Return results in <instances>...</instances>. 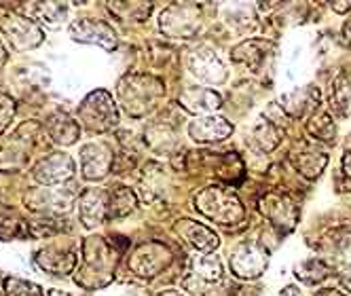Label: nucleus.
<instances>
[{"label":"nucleus","mask_w":351,"mask_h":296,"mask_svg":"<svg viewBox=\"0 0 351 296\" xmlns=\"http://www.w3.org/2000/svg\"><path fill=\"white\" fill-rule=\"evenodd\" d=\"M182 102L189 110H212L220 106V97L208 89H191L182 95Z\"/></svg>","instance_id":"nucleus-17"},{"label":"nucleus","mask_w":351,"mask_h":296,"mask_svg":"<svg viewBox=\"0 0 351 296\" xmlns=\"http://www.w3.org/2000/svg\"><path fill=\"white\" fill-rule=\"evenodd\" d=\"M167 262H169V252L165 248H161L159 243H150L136 252L132 267L140 275H155L157 271L161 267H165Z\"/></svg>","instance_id":"nucleus-10"},{"label":"nucleus","mask_w":351,"mask_h":296,"mask_svg":"<svg viewBox=\"0 0 351 296\" xmlns=\"http://www.w3.org/2000/svg\"><path fill=\"white\" fill-rule=\"evenodd\" d=\"M0 32L7 36L11 47L17 49V51H26V49L40 45L43 40L40 28H36L30 19L19 17V15H9L0 21Z\"/></svg>","instance_id":"nucleus-4"},{"label":"nucleus","mask_w":351,"mask_h":296,"mask_svg":"<svg viewBox=\"0 0 351 296\" xmlns=\"http://www.w3.org/2000/svg\"><path fill=\"white\" fill-rule=\"evenodd\" d=\"M195 204H197L199 210L206 212L210 218L220 220L222 225H231V222L241 218V208H239L237 199H235L233 195L220 190L218 186L204 190L195 199Z\"/></svg>","instance_id":"nucleus-3"},{"label":"nucleus","mask_w":351,"mask_h":296,"mask_svg":"<svg viewBox=\"0 0 351 296\" xmlns=\"http://www.w3.org/2000/svg\"><path fill=\"white\" fill-rule=\"evenodd\" d=\"M36 262L43 271H49V273H56V275H64L74 267V250L51 243L36 252Z\"/></svg>","instance_id":"nucleus-9"},{"label":"nucleus","mask_w":351,"mask_h":296,"mask_svg":"<svg viewBox=\"0 0 351 296\" xmlns=\"http://www.w3.org/2000/svg\"><path fill=\"white\" fill-rule=\"evenodd\" d=\"M233 132V125H229L224 119L218 116H208L199 119L191 125V136L197 142H210V140H222Z\"/></svg>","instance_id":"nucleus-11"},{"label":"nucleus","mask_w":351,"mask_h":296,"mask_svg":"<svg viewBox=\"0 0 351 296\" xmlns=\"http://www.w3.org/2000/svg\"><path fill=\"white\" fill-rule=\"evenodd\" d=\"M81 165H83V176L87 180H99L108 174L112 167V155L99 144H89L81 153Z\"/></svg>","instance_id":"nucleus-8"},{"label":"nucleus","mask_w":351,"mask_h":296,"mask_svg":"<svg viewBox=\"0 0 351 296\" xmlns=\"http://www.w3.org/2000/svg\"><path fill=\"white\" fill-rule=\"evenodd\" d=\"M191 280H195V282L189 288H199L202 284L218 282L220 280V262H218V258L210 256V258H195V260H191L189 275H186L184 284H189Z\"/></svg>","instance_id":"nucleus-12"},{"label":"nucleus","mask_w":351,"mask_h":296,"mask_svg":"<svg viewBox=\"0 0 351 296\" xmlns=\"http://www.w3.org/2000/svg\"><path fill=\"white\" fill-rule=\"evenodd\" d=\"M21 231V222L13 218L11 214L0 212V241H11L19 235Z\"/></svg>","instance_id":"nucleus-21"},{"label":"nucleus","mask_w":351,"mask_h":296,"mask_svg":"<svg viewBox=\"0 0 351 296\" xmlns=\"http://www.w3.org/2000/svg\"><path fill=\"white\" fill-rule=\"evenodd\" d=\"M5 294L7 296H43V290L32 282L7 278L5 280Z\"/></svg>","instance_id":"nucleus-20"},{"label":"nucleus","mask_w":351,"mask_h":296,"mask_svg":"<svg viewBox=\"0 0 351 296\" xmlns=\"http://www.w3.org/2000/svg\"><path fill=\"white\" fill-rule=\"evenodd\" d=\"M47 296H68L66 292H58V290H51V292H49Z\"/></svg>","instance_id":"nucleus-26"},{"label":"nucleus","mask_w":351,"mask_h":296,"mask_svg":"<svg viewBox=\"0 0 351 296\" xmlns=\"http://www.w3.org/2000/svg\"><path fill=\"white\" fill-rule=\"evenodd\" d=\"M23 11L36 17L38 21H45L47 26H58V23L66 17L68 7L58 5V3H45V5L40 3V5H32V7H23Z\"/></svg>","instance_id":"nucleus-16"},{"label":"nucleus","mask_w":351,"mask_h":296,"mask_svg":"<svg viewBox=\"0 0 351 296\" xmlns=\"http://www.w3.org/2000/svg\"><path fill=\"white\" fill-rule=\"evenodd\" d=\"M178 229L199 250H214V248H218V237L212 231H208L206 227H202V225H193L191 220H182V225Z\"/></svg>","instance_id":"nucleus-15"},{"label":"nucleus","mask_w":351,"mask_h":296,"mask_svg":"<svg viewBox=\"0 0 351 296\" xmlns=\"http://www.w3.org/2000/svg\"><path fill=\"white\" fill-rule=\"evenodd\" d=\"M273 210L282 212L286 225H292L294 218H296V208H294L292 201L286 199V197H269L267 201H263V212H265V214H267V212H273Z\"/></svg>","instance_id":"nucleus-19"},{"label":"nucleus","mask_w":351,"mask_h":296,"mask_svg":"<svg viewBox=\"0 0 351 296\" xmlns=\"http://www.w3.org/2000/svg\"><path fill=\"white\" fill-rule=\"evenodd\" d=\"M282 296H300V294H298V292H296L294 288H286Z\"/></svg>","instance_id":"nucleus-25"},{"label":"nucleus","mask_w":351,"mask_h":296,"mask_svg":"<svg viewBox=\"0 0 351 296\" xmlns=\"http://www.w3.org/2000/svg\"><path fill=\"white\" fill-rule=\"evenodd\" d=\"M5 62H7V51H5V47L0 45V68H3Z\"/></svg>","instance_id":"nucleus-24"},{"label":"nucleus","mask_w":351,"mask_h":296,"mask_svg":"<svg viewBox=\"0 0 351 296\" xmlns=\"http://www.w3.org/2000/svg\"><path fill=\"white\" fill-rule=\"evenodd\" d=\"M79 114L85 125L93 132H106L119 121L114 102L106 91H93L91 95H87L79 108Z\"/></svg>","instance_id":"nucleus-2"},{"label":"nucleus","mask_w":351,"mask_h":296,"mask_svg":"<svg viewBox=\"0 0 351 296\" xmlns=\"http://www.w3.org/2000/svg\"><path fill=\"white\" fill-rule=\"evenodd\" d=\"M13 114H15V102L11 100L9 95L0 93V132H3L9 125Z\"/></svg>","instance_id":"nucleus-22"},{"label":"nucleus","mask_w":351,"mask_h":296,"mask_svg":"<svg viewBox=\"0 0 351 296\" xmlns=\"http://www.w3.org/2000/svg\"><path fill=\"white\" fill-rule=\"evenodd\" d=\"M47 132L58 144H72V142H77L81 127L77 125V121H72L68 114L58 112L47 119Z\"/></svg>","instance_id":"nucleus-13"},{"label":"nucleus","mask_w":351,"mask_h":296,"mask_svg":"<svg viewBox=\"0 0 351 296\" xmlns=\"http://www.w3.org/2000/svg\"><path fill=\"white\" fill-rule=\"evenodd\" d=\"M112 248L102 239V237H91L83 243V267L77 273V282H85L87 275L93 278V284L91 288H97V286H104L99 275H106L108 280V273L110 269H114V262L117 258H112Z\"/></svg>","instance_id":"nucleus-1"},{"label":"nucleus","mask_w":351,"mask_h":296,"mask_svg":"<svg viewBox=\"0 0 351 296\" xmlns=\"http://www.w3.org/2000/svg\"><path fill=\"white\" fill-rule=\"evenodd\" d=\"M267 250H263L256 243H245L233 254L231 267L241 278H258L267 267Z\"/></svg>","instance_id":"nucleus-6"},{"label":"nucleus","mask_w":351,"mask_h":296,"mask_svg":"<svg viewBox=\"0 0 351 296\" xmlns=\"http://www.w3.org/2000/svg\"><path fill=\"white\" fill-rule=\"evenodd\" d=\"M136 199H134V195L130 193V188H114L110 193V199H108V216L114 218V216H123V214H128L132 208H134Z\"/></svg>","instance_id":"nucleus-18"},{"label":"nucleus","mask_w":351,"mask_h":296,"mask_svg":"<svg viewBox=\"0 0 351 296\" xmlns=\"http://www.w3.org/2000/svg\"><path fill=\"white\" fill-rule=\"evenodd\" d=\"M343 171H345L347 178H351V153H347L343 159Z\"/></svg>","instance_id":"nucleus-23"},{"label":"nucleus","mask_w":351,"mask_h":296,"mask_svg":"<svg viewBox=\"0 0 351 296\" xmlns=\"http://www.w3.org/2000/svg\"><path fill=\"white\" fill-rule=\"evenodd\" d=\"M72 171H74L72 159L64 153H53L34 167V178L40 184H58L68 180L72 176Z\"/></svg>","instance_id":"nucleus-7"},{"label":"nucleus","mask_w":351,"mask_h":296,"mask_svg":"<svg viewBox=\"0 0 351 296\" xmlns=\"http://www.w3.org/2000/svg\"><path fill=\"white\" fill-rule=\"evenodd\" d=\"M70 34L74 40H81V42H95L104 49H114L117 47V34L110 26H106L104 21H97V19H77L70 26Z\"/></svg>","instance_id":"nucleus-5"},{"label":"nucleus","mask_w":351,"mask_h":296,"mask_svg":"<svg viewBox=\"0 0 351 296\" xmlns=\"http://www.w3.org/2000/svg\"><path fill=\"white\" fill-rule=\"evenodd\" d=\"M104 210H106V204H104V193L99 190H87L81 201H79V212H81V220L87 229L95 227L102 222L104 218Z\"/></svg>","instance_id":"nucleus-14"},{"label":"nucleus","mask_w":351,"mask_h":296,"mask_svg":"<svg viewBox=\"0 0 351 296\" xmlns=\"http://www.w3.org/2000/svg\"><path fill=\"white\" fill-rule=\"evenodd\" d=\"M317 296H341V294H337V292H322V294H317Z\"/></svg>","instance_id":"nucleus-27"}]
</instances>
